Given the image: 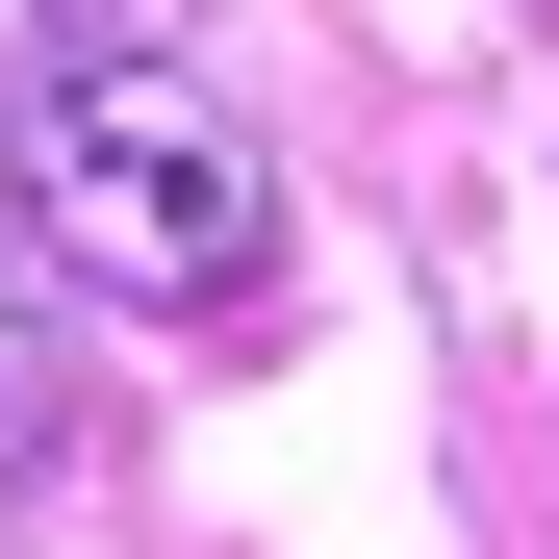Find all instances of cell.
Returning <instances> with one entry per match:
<instances>
[{
	"mask_svg": "<svg viewBox=\"0 0 559 559\" xmlns=\"http://www.w3.org/2000/svg\"><path fill=\"white\" fill-rule=\"evenodd\" d=\"M26 254L103 280V306L229 331L254 254H280V178H254V128H229L178 51H51V76H26Z\"/></svg>",
	"mask_w": 559,
	"mask_h": 559,
	"instance_id": "1",
	"label": "cell"
},
{
	"mask_svg": "<svg viewBox=\"0 0 559 559\" xmlns=\"http://www.w3.org/2000/svg\"><path fill=\"white\" fill-rule=\"evenodd\" d=\"M76 457V356H51V254H26V204H0V509H26Z\"/></svg>",
	"mask_w": 559,
	"mask_h": 559,
	"instance_id": "2",
	"label": "cell"
}]
</instances>
